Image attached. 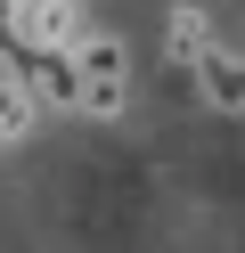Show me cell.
Masks as SVG:
<instances>
[{"mask_svg": "<svg viewBox=\"0 0 245 253\" xmlns=\"http://www.w3.org/2000/svg\"><path fill=\"white\" fill-rule=\"evenodd\" d=\"M25 82L41 106H74L82 115V57L74 49H25Z\"/></svg>", "mask_w": 245, "mask_h": 253, "instance_id": "2", "label": "cell"}, {"mask_svg": "<svg viewBox=\"0 0 245 253\" xmlns=\"http://www.w3.org/2000/svg\"><path fill=\"white\" fill-rule=\"evenodd\" d=\"M74 8H82V0H74Z\"/></svg>", "mask_w": 245, "mask_h": 253, "instance_id": "7", "label": "cell"}, {"mask_svg": "<svg viewBox=\"0 0 245 253\" xmlns=\"http://www.w3.org/2000/svg\"><path fill=\"white\" fill-rule=\"evenodd\" d=\"M33 123H41V98H33V82H25V66L0 82V139H25Z\"/></svg>", "mask_w": 245, "mask_h": 253, "instance_id": "6", "label": "cell"}, {"mask_svg": "<svg viewBox=\"0 0 245 253\" xmlns=\"http://www.w3.org/2000/svg\"><path fill=\"white\" fill-rule=\"evenodd\" d=\"M163 57H172L180 74L196 82V66L212 57V33H204V8H172V25H163Z\"/></svg>", "mask_w": 245, "mask_h": 253, "instance_id": "5", "label": "cell"}, {"mask_svg": "<svg viewBox=\"0 0 245 253\" xmlns=\"http://www.w3.org/2000/svg\"><path fill=\"white\" fill-rule=\"evenodd\" d=\"M74 0H25L16 8V49H82L74 41Z\"/></svg>", "mask_w": 245, "mask_h": 253, "instance_id": "3", "label": "cell"}, {"mask_svg": "<svg viewBox=\"0 0 245 253\" xmlns=\"http://www.w3.org/2000/svg\"><path fill=\"white\" fill-rule=\"evenodd\" d=\"M74 57H82V115H98V123L123 115V98H131V57H123V41H114V33H90Z\"/></svg>", "mask_w": 245, "mask_h": 253, "instance_id": "1", "label": "cell"}, {"mask_svg": "<svg viewBox=\"0 0 245 253\" xmlns=\"http://www.w3.org/2000/svg\"><path fill=\"white\" fill-rule=\"evenodd\" d=\"M196 98H204L212 115H245V57L237 49H212L204 66H196Z\"/></svg>", "mask_w": 245, "mask_h": 253, "instance_id": "4", "label": "cell"}]
</instances>
